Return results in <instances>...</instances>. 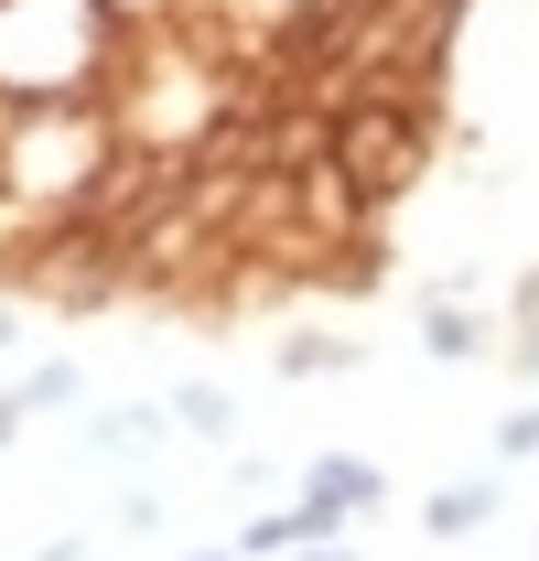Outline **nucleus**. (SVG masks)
I'll return each mask as SVG.
<instances>
[{
  "instance_id": "nucleus-1",
  "label": "nucleus",
  "mask_w": 539,
  "mask_h": 561,
  "mask_svg": "<svg viewBox=\"0 0 539 561\" xmlns=\"http://www.w3.org/2000/svg\"><path fill=\"white\" fill-rule=\"evenodd\" d=\"M432 130H443V87H410V98H345V108H335V173L389 216V195H410Z\"/></svg>"
},
{
  "instance_id": "nucleus-2",
  "label": "nucleus",
  "mask_w": 539,
  "mask_h": 561,
  "mask_svg": "<svg viewBox=\"0 0 539 561\" xmlns=\"http://www.w3.org/2000/svg\"><path fill=\"white\" fill-rule=\"evenodd\" d=\"M378 496H389V476H378V465H313V507H335V518L378 507Z\"/></svg>"
},
{
  "instance_id": "nucleus-3",
  "label": "nucleus",
  "mask_w": 539,
  "mask_h": 561,
  "mask_svg": "<svg viewBox=\"0 0 539 561\" xmlns=\"http://www.w3.org/2000/svg\"><path fill=\"white\" fill-rule=\"evenodd\" d=\"M485 518H496V486H443L432 507H421L432 540H465V529H485Z\"/></svg>"
},
{
  "instance_id": "nucleus-4",
  "label": "nucleus",
  "mask_w": 539,
  "mask_h": 561,
  "mask_svg": "<svg viewBox=\"0 0 539 561\" xmlns=\"http://www.w3.org/2000/svg\"><path fill=\"white\" fill-rule=\"evenodd\" d=\"M162 411H173V432H205V443H227V432H238V411H227V389H205V378H184V389H173Z\"/></svg>"
},
{
  "instance_id": "nucleus-5",
  "label": "nucleus",
  "mask_w": 539,
  "mask_h": 561,
  "mask_svg": "<svg viewBox=\"0 0 539 561\" xmlns=\"http://www.w3.org/2000/svg\"><path fill=\"white\" fill-rule=\"evenodd\" d=\"M421 346L432 356H485V324H474L465 302H421Z\"/></svg>"
},
{
  "instance_id": "nucleus-6",
  "label": "nucleus",
  "mask_w": 539,
  "mask_h": 561,
  "mask_svg": "<svg viewBox=\"0 0 539 561\" xmlns=\"http://www.w3.org/2000/svg\"><path fill=\"white\" fill-rule=\"evenodd\" d=\"M345 367H356L345 335H291V346H280V378H345Z\"/></svg>"
},
{
  "instance_id": "nucleus-7",
  "label": "nucleus",
  "mask_w": 539,
  "mask_h": 561,
  "mask_svg": "<svg viewBox=\"0 0 539 561\" xmlns=\"http://www.w3.org/2000/svg\"><path fill=\"white\" fill-rule=\"evenodd\" d=\"M162 432H173V411H98V443H108V454H151V443H162Z\"/></svg>"
},
{
  "instance_id": "nucleus-8",
  "label": "nucleus",
  "mask_w": 539,
  "mask_h": 561,
  "mask_svg": "<svg viewBox=\"0 0 539 561\" xmlns=\"http://www.w3.org/2000/svg\"><path fill=\"white\" fill-rule=\"evenodd\" d=\"M22 411H87V378L76 367H22Z\"/></svg>"
},
{
  "instance_id": "nucleus-9",
  "label": "nucleus",
  "mask_w": 539,
  "mask_h": 561,
  "mask_svg": "<svg viewBox=\"0 0 539 561\" xmlns=\"http://www.w3.org/2000/svg\"><path fill=\"white\" fill-rule=\"evenodd\" d=\"M22 421H33V411H22V389H0V443H22Z\"/></svg>"
},
{
  "instance_id": "nucleus-10",
  "label": "nucleus",
  "mask_w": 539,
  "mask_h": 561,
  "mask_svg": "<svg viewBox=\"0 0 539 561\" xmlns=\"http://www.w3.org/2000/svg\"><path fill=\"white\" fill-rule=\"evenodd\" d=\"M33 561H87V540H44V551H33Z\"/></svg>"
},
{
  "instance_id": "nucleus-11",
  "label": "nucleus",
  "mask_w": 539,
  "mask_h": 561,
  "mask_svg": "<svg viewBox=\"0 0 539 561\" xmlns=\"http://www.w3.org/2000/svg\"><path fill=\"white\" fill-rule=\"evenodd\" d=\"M0 346H22V313H11V302H0Z\"/></svg>"
},
{
  "instance_id": "nucleus-12",
  "label": "nucleus",
  "mask_w": 539,
  "mask_h": 561,
  "mask_svg": "<svg viewBox=\"0 0 539 561\" xmlns=\"http://www.w3.org/2000/svg\"><path fill=\"white\" fill-rule=\"evenodd\" d=\"M184 561H227V551H184Z\"/></svg>"
}]
</instances>
